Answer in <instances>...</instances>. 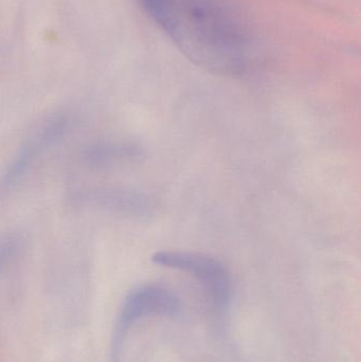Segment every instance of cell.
Masks as SVG:
<instances>
[{"instance_id":"cell-1","label":"cell","mask_w":361,"mask_h":362,"mask_svg":"<svg viewBox=\"0 0 361 362\" xmlns=\"http://www.w3.org/2000/svg\"><path fill=\"white\" fill-rule=\"evenodd\" d=\"M191 62L212 74L239 76L250 61L249 40L214 0H138Z\"/></svg>"},{"instance_id":"cell-2","label":"cell","mask_w":361,"mask_h":362,"mask_svg":"<svg viewBox=\"0 0 361 362\" xmlns=\"http://www.w3.org/2000/svg\"><path fill=\"white\" fill-rule=\"evenodd\" d=\"M152 261L161 267L194 276L207 289L218 306L228 303L231 291L230 276L218 259L201 252L167 250L155 253Z\"/></svg>"},{"instance_id":"cell-4","label":"cell","mask_w":361,"mask_h":362,"mask_svg":"<svg viewBox=\"0 0 361 362\" xmlns=\"http://www.w3.org/2000/svg\"><path fill=\"white\" fill-rule=\"evenodd\" d=\"M177 310V298L167 289L155 285L139 287L125 299L118 325L131 329L140 318L150 315L174 314Z\"/></svg>"},{"instance_id":"cell-5","label":"cell","mask_w":361,"mask_h":362,"mask_svg":"<svg viewBox=\"0 0 361 362\" xmlns=\"http://www.w3.org/2000/svg\"><path fill=\"white\" fill-rule=\"evenodd\" d=\"M17 246H18V240L14 236H8V238L0 240V270L13 257Z\"/></svg>"},{"instance_id":"cell-3","label":"cell","mask_w":361,"mask_h":362,"mask_svg":"<svg viewBox=\"0 0 361 362\" xmlns=\"http://www.w3.org/2000/svg\"><path fill=\"white\" fill-rule=\"evenodd\" d=\"M67 121L64 118L51 119L28 138L16 156L0 176V198L8 193L25 177L40 155L57 141L65 131Z\"/></svg>"}]
</instances>
